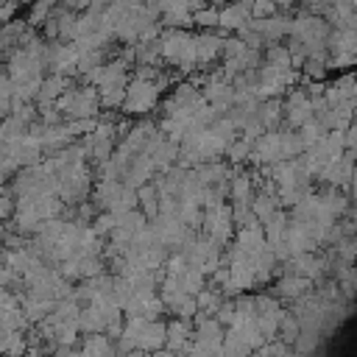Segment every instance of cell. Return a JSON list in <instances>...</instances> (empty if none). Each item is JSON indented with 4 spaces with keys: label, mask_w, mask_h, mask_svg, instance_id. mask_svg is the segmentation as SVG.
<instances>
[{
    "label": "cell",
    "mask_w": 357,
    "mask_h": 357,
    "mask_svg": "<svg viewBox=\"0 0 357 357\" xmlns=\"http://www.w3.org/2000/svg\"><path fill=\"white\" fill-rule=\"evenodd\" d=\"M56 109H59L61 114H67L70 120L95 117L98 109H100L98 89H95V86H70V89L56 100Z\"/></svg>",
    "instance_id": "7a4b0ae2"
},
{
    "label": "cell",
    "mask_w": 357,
    "mask_h": 357,
    "mask_svg": "<svg viewBox=\"0 0 357 357\" xmlns=\"http://www.w3.org/2000/svg\"><path fill=\"white\" fill-rule=\"evenodd\" d=\"M14 209H17V198L8 190H0V220L14 218Z\"/></svg>",
    "instance_id": "4fadbf2b"
},
{
    "label": "cell",
    "mask_w": 357,
    "mask_h": 357,
    "mask_svg": "<svg viewBox=\"0 0 357 357\" xmlns=\"http://www.w3.org/2000/svg\"><path fill=\"white\" fill-rule=\"evenodd\" d=\"M351 245H354V262H357V234H354V240H351Z\"/></svg>",
    "instance_id": "9a60e30c"
},
{
    "label": "cell",
    "mask_w": 357,
    "mask_h": 357,
    "mask_svg": "<svg viewBox=\"0 0 357 357\" xmlns=\"http://www.w3.org/2000/svg\"><path fill=\"white\" fill-rule=\"evenodd\" d=\"M190 346H192V321H187V318H173V321H167L165 349L173 351L176 357H187Z\"/></svg>",
    "instance_id": "277c9868"
},
{
    "label": "cell",
    "mask_w": 357,
    "mask_h": 357,
    "mask_svg": "<svg viewBox=\"0 0 357 357\" xmlns=\"http://www.w3.org/2000/svg\"><path fill=\"white\" fill-rule=\"evenodd\" d=\"M310 287H312L310 279L296 276V273H282V279H279L276 287H273V296H276L279 301H296L298 296L310 293Z\"/></svg>",
    "instance_id": "8992f818"
},
{
    "label": "cell",
    "mask_w": 357,
    "mask_h": 357,
    "mask_svg": "<svg viewBox=\"0 0 357 357\" xmlns=\"http://www.w3.org/2000/svg\"><path fill=\"white\" fill-rule=\"evenodd\" d=\"M284 117H287V123H290L293 128H298V126H304L307 120H312V117H315L312 95H307V92H301V89L290 92V98H287V103H284Z\"/></svg>",
    "instance_id": "5b68a950"
},
{
    "label": "cell",
    "mask_w": 357,
    "mask_h": 357,
    "mask_svg": "<svg viewBox=\"0 0 357 357\" xmlns=\"http://www.w3.org/2000/svg\"><path fill=\"white\" fill-rule=\"evenodd\" d=\"M201 229H204V237L212 240L218 248L229 245L231 237H234V220H231V206L229 204H212V206H204V220H201Z\"/></svg>",
    "instance_id": "3957f363"
},
{
    "label": "cell",
    "mask_w": 357,
    "mask_h": 357,
    "mask_svg": "<svg viewBox=\"0 0 357 357\" xmlns=\"http://www.w3.org/2000/svg\"><path fill=\"white\" fill-rule=\"evenodd\" d=\"M78 329L84 335H92V332H106V315L98 304H84L81 312H78Z\"/></svg>",
    "instance_id": "ba28073f"
},
{
    "label": "cell",
    "mask_w": 357,
    "mask_h": 357,
    "mask_svg": "<svg viewBox=\"0 0 357 357\" xmlns=\"http://www.w3.org/2000/svg\"><path fill=\"white\" fill-rule=\"evenodd\" d=\"M165 89V81L159 78L156 70H137L134 78H128V86H126V98H123V112L126 114H148L159 95Z\"/></svg>",
    "instance_id": "6da1fadb"
},
{
    "label": "cell",
    "mask_w": 357,
    "mask_h": 357,
    "mask_svg": "<svg viewBox=\"0 0 357 357\" xmlns=\"http://www.w3.org/2000/svg\"><path fill=\"white\" fill-rule=\"evenodd\" d=\"M137 206H142L148 220H153L159 215V190H156V184L148 181V184L137 187Z\"/></svg>",
    "instance_id": "9c48e42d"
},
{
    "label": "cell",
    "mask_w": 357,
    "mask_h": 357,
    "mask_svg": "<svg viewBox=\"0 0 357 357\" xmlns=\"http://www.w3.org/2000/svg\"><path fill=\"white\" fill-rule=\"evenodd\" d=\"M53 324V321H50ZM78 321H64V324H53V346H75L78 343Z\"/></svg>",
    "instance_id": "30bf717a"
},
{
    "label": "cell",
    "mask_w": 357,
    "mask_h": 357,
    "mask_svg": "<svg viewBox=\"0 0 357 357\" xmlns=\"http://www.w3.org/2000/svg\"><path fill=\"white\" fill-rule=\"evenodd\" d=\"M78 351H81V357H117L114 340H112L106 332H92V335H84V340H81Z\"/></svg>",
    "instance_id": "52a82bcc"
},
{
    "label": "cell",
    "mask_w": 357,
    "mask_h": 357,
    "mask_svg": "<svg viewBox=\"0 0 357 357\" xmlns=\"http://www.w3.org/2000/svg\"><path fill=\"white\" fill-rule=\"evenodd\" d=\"M284 357H307V354H301V351H287Z\"/></svg>",
    "instance_id": "5bb4252c"
},
{
    "label": "cell",
    "mask_w": 357,
    "mask_h": 357,
    "mask_svg": "<svg viewBox=\"0 0 357 357\" xmlns=\"http://www.w3.org/2000/svg\"><path fill=\"white\" fill-rule=\"evenodd\" d=\"M298 332H301L298 318H296L293 312L284 310V315H282V321H279V329H276V337H279L284 346H293V340L298 337Z\"/></svg>",
    "instance_id": "8fae6325"
},
{
    "label": "cell",
    "mask_w": 357,
    "mask_h": 357,
    "mask_svg": "<svg viewBox=\"0 0 357 357\" xmlns=\"http://www.w3.org/2000/svg\"><path fill=\"white\" fill-rule=\"evenodd\" d=\"M318 349H321V332H315V329H301L298 337L293 340V351H301L307 357H312Z\"/></svg>",
    "instance_id": "7c38bea8"
}]
</instances>
